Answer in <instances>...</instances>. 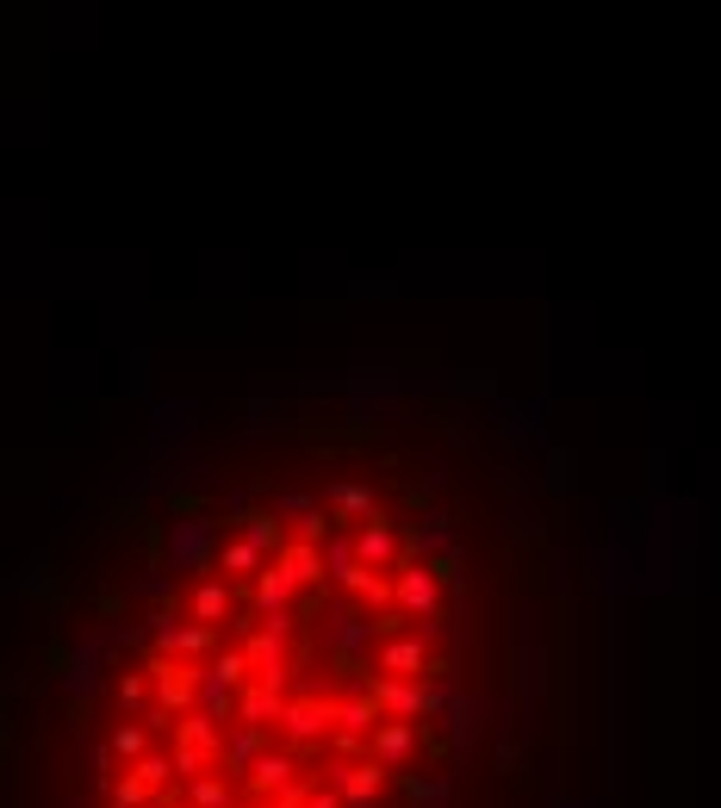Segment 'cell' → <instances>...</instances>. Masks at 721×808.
<instances>
[{"label": "cell", "mask_w": 721, "mask_h": 808, "mask_svg": "<svg viewBox=\"0 0 721 808\" xmlns=\"http://www.w3.org/2000/svg\"><path fill=\"white\" fill-rule=\"evenodd\" d=\"M367 703L379 709V722H411V715H423V709H435L442 703V690H430L423 678H367Z\"/></svg>", "instance_id": "6da1fadb"}, {"label": "cell", "mask_w": 721, "mask_h": 808, "mask_svg": "<svg viewBox=\"0 0 721 808\" xmlns=\"http://www.w3.org/2000/svg\"><path fill=\"white\" fill-rule=\"evenodd\" d=\"M150 678H155V697H162V715L174 722V715H193L206 666H193V659H150Z\"/></svg>", "instance_id": "7a4b0ae2"}, {"label": "cell", "mask_w": 721, "mask_h": 808, "mask_svg": "<svg viewBox=\"0 0 721 808\" xmlns=\"http://www.w3.org/2000/svg\"><path fill=\"white\" fill-rule=\"evenodd\" d=\"M392 603L405 610V616H417V622H435V610H442L435 567H423V560H398V572H392Z\"/></svg>", "instance_id": "3957f363"}, {"label": "cell", "mask_w": 721, "mask_h": 808, "mask_svg": "<svg viewBox=\"0 0 721 808\" xmlns=\"http://www.w3.org/2000/svg\"><path fill=\"white\" fill-rule=\"evenodd\" d=\"M150 622H155V647H162V659H193V666H206V659L224 647L218 628H200V622H181V616H150Z\"/></svg>", "instance_id": "277c9868"}, {"label": "cell", "mask_w": 721, "mask_h": 808, "mask_svg": "<svg viewBox=\"0 0 721 808\" xmlns=\"http://www.w3.org/2000/svg\"><path fill=\"white\" fill-rule=\"evenodd\" d=\"M280 728H287V746H292V753H305L311 740L336 734V709H330V697H287Z\"/></svg>", "instance_id": "5b68a950"}, {"label": "cell", "mask_w": 721, "mask_h": 808, "mask_svg": "<svg viewBox=\"0 0 721 808\" xmlns=\"http://www.w3.org/2000/svg\"><path fill=\"white\" fill-rule=\"evenodd\" d=\"M348 541H355V560H360L367 572H379V567H392V572H398V560H405V541H398V529L386 522V516L360 522V529L348 535Z\"/></svg>", "instance_id": "8992f818"}, {"label": "cell", "mask_w": 721, "mask_h": 808, "mask_svg": "<svg viewBox=\"0 0 721 808\" xmlns=\"http://www.w3.org/2000/svg\"><path fill=\"white\" fill-rule=\"evenodd\" d=\"M374 671H379V678H423V671H430V640H423V635H392V640H379Z\"/></svg>", "instance_id": "52a82bcc"}, {"label": "cell", "mask_w": 721, "mask_h": 808, "mask_svg": "<svg viewBox=\"0 0 721 808\" xmlns=\"http://www.w3.org/2000/svg\"><path fill=\"white\" fill-rule=\"evenodd\" d=\"M212 516H193V522H174V535H169V560L174 567H206V560H218L212 553Z\"/></svg>", "instance_id": "ba28073f"}, {"label": "cell", "mask_w": 721, "mask_h": 808, "mask_svg": "<svg viewBox=\"0 0 721 808\" xmlns=\"http://www.w3.org/2000/svg\"><path fill=\"white\" fill-rule=\"evenodd\" d=\"M299 784V753L292 746H268V753L256 758V772H249V790L256 796H280Z\"/></svg>", "instance_id": "9c48e42d"}, {"label": "cell", "mask_w": 721, "mask_h": 808, "mask_svg": "<svg viewBox=\"0 0 721 808\" xmlns=\"http://www.w3.org/2000/svg\"><path fill=\"white\" fill-rule=\"evenodd\" d=\"M187 622H200V628H224V622H237V591L224 585V579H206V585L187 597Z\"/></svg>", "instance_id": "30bf717a"}, {"label": "cell", "mask_w": 721, "mask_h": 808, "mask_svg": "<svg viewBox=\"0 0 721 808\" xmlns=\"http://www.w3.org/2000/svg\"><path fill=\"white\" fill-rule=\"evenodd\" d=\"M275 516H280V522H292V541H311V548H318V541L330 535V516L318 510L305 492H287V498L275 504Z\"/></svg>", "instance_id": "8fae6325"}, {"label": "cell", "mask_w": 721, "mask_h": 808, "mask_svg": "<svg viewBox=\"0 0 721 808\" xmlns=\"http://www.w3.org/2000/svg\"><path fill=\"white\" fill-rule=\"evenodd\" d=\"M275 567L287 572L299 591H318V585H324V548H311V541H287V548L275 553Z\"/></svg>", "instance_id": "7c38bea8"}, {"label": "cell", "mask_w": 721, "mask_h": 808, "mask_svg": "<svg viewBox=\"0 0 721 808\" xmlns=\"http://www.w3.org/2000/svg\"><path fill=\"white\" fill-rule=\"evenodd\" d=\"M367 746H374L379 772H398V765L411 758V746H417V728L411 722H379L374 734H367Z\"/></svg>", "instance_id": "4fadbf2b"}, {"label": "cell", "mask_w": 721, "mask_h": 808, "mask_svg": "<svg viewBox=\"0 0 721 808\" xmlns=\"http://www.w3.org/2000/svg\"><path fill=\"white\" fill-rule=\"evenodd\" d=\"M249 597H256V622H268V616H292V603H299V585H292L287 572L280 567H268L256 579V591H249Z\"/></svg>", "instance_id": "5bb4252c"}, {"label": "cell", "mask_w": 721, "mask_h": 808, "mask_svg": "<svg viewBox=\"0 0 721 808\" xmlns=\"http://www.w3.org/2000/svg\"><path fill=\"white\" fill-rule=\"evenodd\" d=\"M212 572H224V579H249V585H256L261 572H268V553L261 548H249V541H243V535H230V541H224L218 548V560H212Z\"/></svg>", "instance_id": "9a60e30c"}, {"label": "cell", "mask_w": 721, "mask_h": 808, "mask_svg": "<svg viewBox=\"0 0 721 808\" xmlns=\"http://www.w3.org/2000/svg\"><path fill=\"white\" fill-rule=\"evenodd\" d=\"M330 709H336V734L343 740H367L379 728V709L367 703V690H355V697H330Z\"/></svg>", "instance_id": "2e32d148"}, {"label": "cell", "mask_w": 721, "mask_h": 808, "mask_svg": "<svg viewBox=\"0 0 721 808\" xmlns=\"http://www.w3.org/2000/svg\"><path fill=\"white\" fill-rule=\"evenodd\" d=\"M268 753V734L261 728H243V734H230L224 740V753H218V765H224V777H249L256 772V758Z\"/></svg>", "instance_id": "e0dca14e"}, {"label": "cell", "mask_w": 721, "mask_h": 808, "mask_svg": "<svg viewBox=\"0 0 721 808\" xmlns=\"http://www.w3.org/2000/svg\"><path fill=\"white\" fill-rule=\"evenodd\" d=\"M280 715H287V697H280V690L249 685V690L237 697V722H243V728H261V734H268V728H275Z\"/></svg>", "instance_id": "ac0fdd59"}, {"label": "cell", "mask_w": 721, "mask_h": 808, "mask_svg": "<svg viewBox=\"0 0 721 808\" xmlns=\"http://www.w3.org/2000/svg\"><path fill=\"white\" fill-rule=\"evenodd\" d=\"M249 671H256V666H249L243 647H218V654L206 659V678H212V685H224V690H237V697L249 690Z\"/></svg>", "instance_id": "d6986e66"}, {"label": "cell", "mask_w": 721, "mask_h": 808, "mask_svg": "<svg viewBox=\"0 0 721 808\" xmlns=\"http://www.w3.org/2000/svg\"><path fill=\"white\" fill-rule=\"evenodd\" d=\"M174 746H193V753H206L212 765H218V753H224V740H218V722L212 715H181V728H174Z\"/></svg>", "instance_id": "ffe728a7"}, {"label": "cell", "mask_w": 721, "mask_h": 808, "mask_svg": "<svg viewBox=\"0 0 721 808\" xmlns=\"http://www.w3.org/2000/svg\"><path fill=\"white\" fill-rule=\"evenodd\" d=\"M379 784H386V772H379L374 758L348 765V777H343V808H367V802L379 796Z\"/></svg>", "instance_id": "44dd1931"}, {"label": "cell", "mask_w": 721, "mask_h": 808, "mask_svg": "<svg viewBox=\"0 0 721 808\" xmlns=\"http://www.w3.org/2000/svg\"><path fill=\"white\" fill-rule=\"evenodd\" d=\"M237 535L249 541V548H261V553H280V548H287V535H280V516L275 510H249L237 522Z\"/></svg>", "instance_id": "7402d4cb"}, {"label": "cell", "mask_w": 721, "mask_h": 808, "mask_svg": "<svg viewBox=\"0 0 721 808\" xmlns=\"http://www.w3.org/2000/svg\"><path fill=\"white\" fill-rule=\"evenodd\" d=\"M367 635H379L374 622H360L355 610H336V622H330V647H336V654H355V647H367Z\"/></svg>", "instance_id": "603a6c76"}, {"label": "cell", "mask_w": 721, "mask_h": 808, "mask_svg": "<svg viewBox=\"0 0 721 808\" xmlns=\"http://www.w3.org/2000/svg\"><path fill=\"white\" fill-rule=\"evenodd\" d=\"M330 510H336V516H367V522L379 516L367 485H330Z\"/></svg>", "instance_id": "cb8c5ba5"}, {"label": "cell", "mask_w": 721, "mask_h": 808, "mask_svg": "<svg viewBox=\"0 0 721 808\" xmlns=\"http://www.w3.org/2000/svg\"><path fill=\"white\" fill-rule=\"evenodd\" d=\"M200 715H212V722H230L237 715V690H224V685H212V678H200Z\"/></svg>", "instance_id": "d4e9b609"}, {"label": "cell", "mask_w": 721, "mask_h": 808, "mask_svg": "<svg viewBox=\"0 0 721 808\" xmlns=\"http://www.w3.org/2000/svg\"><path fill=\"white\" fill-rule=\"evenodd\" d=\"M187 808H237V802H230L224 777H200V784H187Z\"/></svg>", "instance_id": "484cf974"}, {"label": "cell", "mask_w": 721, "mask_h": 808, "mask_svg": "<svg viewBox=\"0 0 721 808\" xmlns=\"http://www.w3.org/2000/svg\"><path fill=\"white\" fill-rule=\"evenodd\" d=\"M143 753H150V728L125 722L119 734H112V758H143Z\"/></svg>", "instance_id": "4316f807"}, {"label": "cell", "mask_w": 721, "mask_h": 808, "mask_svg": "<svg viewBox=\"0 0 721 808\" xmlns=\"http://www.w3.org/2000/svg\"><path fill=\"white\" fill-rule=\"evenodd\" d=\"M174 777L200 784V777H212V758H206V753H193V746H174Z\"/></svg>", "instance_id": "83f0119b"}, {"label": "cell", "mask_w": 721, "mask_h": 808, "mask_svg": "<svg viewBox=\"0 0 721 808\" xmlns=\"http://www.w3.org/2000/svg\"><path fill=\"white\" fill-rule=\"evenodd\" d=\"M106 790H112V802L119 808H150V784H143V777H125V784H106Z\"/></svg>", "instance_id": "f1b7e54d"}, {"label": "cell", "mask_w": 721, "mask_h": 808, "mask_svg": "<svg viewBox=\"0 0 721 808\" xmlns=\"http://www.w3.org/2000/svg\"><path fill=\"white\" fill-rule=\"evenodd\" d=\"M131 777H143L150 790H162V784H169V777H174V758H162V753H143V758H138V772H131Z\"/></svg>", "instance_id": "f546056e"}, {"label": "cell", "mask_w": 721, "mask_h": 808, "mask_svg": "<svg viewBox=\"0 0 721 808\" xmlns=\"http://www.w3.org/2000/svg\"><path fill=\"white\" fill-rule=\"evenodd\" d=\"M119 703L125 709H143V703H150V671H125V678H119Z\"/></svg>", "instance_id": "4dcf8cb0"}, {"label": "cell", "mask_w": 721, "mask_h": 808, "mask_svg": "<svg viewBox=\"0 0 721 808\" xmlns=\"http://www.w3.org/2000/svg\"><path fill=\"white\" fill-rule=\"evenodd\" d=\"M305 808H343V790H330V784H324V790H311Z\"/></svg>", "instance_id": "1f68e13d"}, {"label": "cell", "mask_w": 721, "mask_h": 808, "mask_svg": "<svg viewBox=\"0 0 721 808\" xmlns=\"http://www.w3.org/2000/svg\"><path fill=\"white\" fill-rule=\"evenodd\" d=\"M237 808H275V802H237Z\"/></svg>", "instance_id": "d6a6232c"}]
</instances>
